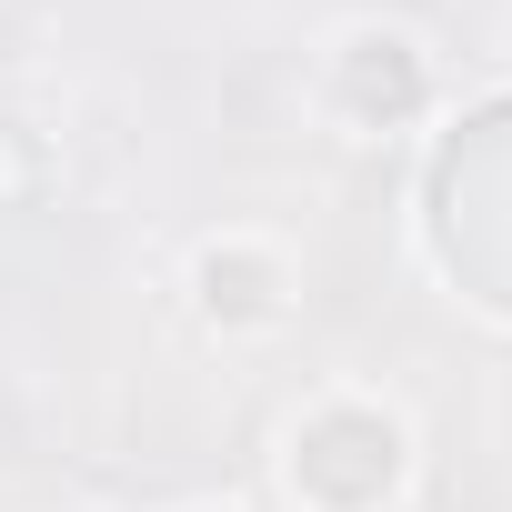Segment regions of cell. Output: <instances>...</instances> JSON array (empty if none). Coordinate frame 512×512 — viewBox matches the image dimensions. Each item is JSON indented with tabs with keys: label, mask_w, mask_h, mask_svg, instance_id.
<instances>
[{
	"label": "cell",
	"mask_w": 512,
	"mask_h": 512,
	"mask_svg": "<svg viewBox=\"0 0 512 512\" xmlns=\"http://www.w3.org/2000/svg\"><path fill=\"white\" fill-rule=\"evenodd\" d=\"M191 302L221 332H272L292 312V262L272 241H251V231H221V241H201V262H191Z\"/></svg>",
	"instance_id": "obj_2"
},
{
	"label": "cell",
	"mask_w": 512,
	"mask_h": 512,
	"mask_svg": "<svg viewBox=\"0 0 512 512\" xmlns=\"http://www.w3.org/2000/svg\"><path fill=\"white\" fill-rule=\"evenodd\" d=\"M402 462H412L402 422H392L382 402L332 392V402H312V412L292 422L282 482H292V502H302V512H382V502L402 492Z\"/></svg>",
	"instance_id": "obj_1"
}]
</instances>
